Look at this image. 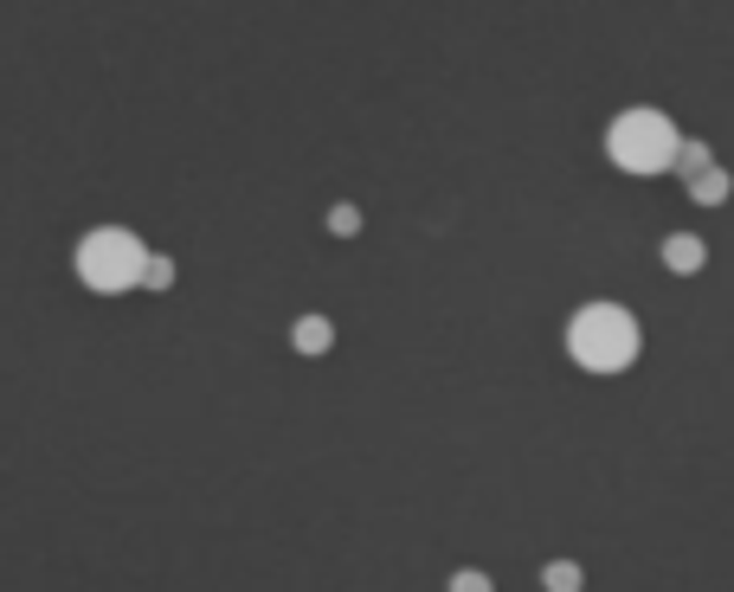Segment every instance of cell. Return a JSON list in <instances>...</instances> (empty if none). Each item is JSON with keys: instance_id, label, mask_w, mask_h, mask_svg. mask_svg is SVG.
<instances>
[{"instance_id": "6da1fadb", "label": "cell", "mask_w": 734, "mask_h": 592, "mask_svg": "<svg viewBox=\"0 0 734 592\" xmlns=\"http://www.w3.org/2000/svg\"><path fill=\"white\" fill-rule=\"evenodd\" d=\"M645 348V322L625 303H580L567 322V355L587 373H625Z\"/></svg>"}, {"instance_id": "7a4b0ae2", "label": "cell", "mask_w": 734, "mask_h": 592, "mask_svg": "<svg viewBox=\"0 0 734 592\" xmlns=\"http://www.w3.org/2000/svg\"><path fill=\"white\" fill-rule=\"evenodd\" d=\"M605 155H612V168H625V174H670L676 155H683V130H676L663 110L638 103V110H619V116H612Z\"/></svg>"}, {"instance_id": "3957f363", "label": "cell", "mask_w": 734, "mask_h": 592, "mask_svg": "<svg viewBox=\"0 0 734 592\" xmlns=\"http://www.w3.org/2000/svg\"><path fill=\"white\" fill-rule=\"evenodd\" d=\"M77 278L84 291L97 296H123V291H143L148 278V251L130 225H97L77 238Z\"/></svg>"}, {"instance_id": "277c9868", "label": "cell", "mask_w": 734, "mask_h": 592, "mask_svg": "<svg viewBox=\"0 0 734 592\" xmlns=\"http://www.w3.org/2000/svg\"><path fill=\"white\" fill-rule=\"evenodd\" d=\"M663 264H670L676 278H696V271L709 264V245H702L696 232H670V238H663Z\"/></svg>"}, {"instance_id": "5b68a950", "label": "cell", "mask_w": 734, "mask_h": 592, "mask_svg": "<svg viewBox=\"0 0 734 592\" xmlns=\"http://www.w3.org/2000/svg\"><path fill=\"white\" fill-rule=\"evenodd\" d=\"M335 348V322L329 316H296V355H329Z\"/></svg>"}, {"instance_id": "8992f818", "label": "cell", "mask_w": 734, "mask_h": 592, "mask_svg": "<svg viewBox=\"0 0 734 592\" xmlns=\"http://www.w3.org/2000/svg\"><path fill=\"white\" fill-rule=\"evenodd\" d=\"M689 194H696L702 207H722V200L734 194V181L722 174V168H709V174H696V181H689Z\"/></svg>"}, {"instance_id": "52a82bcc", "label": "cell", "mask_w": 734, "mask_h": 592, "mask_svg": "<svg viewBox=\"0 0 734 592\" xmlns=\"http://www.w3.org/2000/svg\"><path fill=\"white\" fill-rule=\"evenodd\" d=\"M541 587H548V592H580V587H587V574H580L574 560H554V567L541 574Z\"/></svg>"}, {"instance_id": "ba28073f", "label": "cell", "mask_w": 734, "mask_h": 592, "mask_svg": "<svg viewBox=\"0 0 734 592\" xmlns=\"http://www.w3.org/2000/svg\"><path fill=\"white\" fill-rule=\"evenodd\" d=\"M696 174H709V148L683 143V155H676V181H696Z\"/></svg>"}, {"instance_id": "9c48e42d", "label": "cell", "mask_w": 734, "mask_h": 592, "mask_svg": "<svg viewBox=\"0 0 734 592\" xmlns=\"http://www.w3.org/2000/svg\"><path fill=\"white\" fill-rule=\"evenodd\" d=\"M174 284V258H148V278H143V291H168Z\"/></svg>"}, {"instance_id": "30bf717a", "label": "cell", "mask_w": 734, "mask_h": 592, "mask_svg": "<svg viewBox=\"0 0 734 592\" xmlns=\"http://www.w3.org/2000/svg\"><path fill=\"white\" fill-rule=\"evenodd\" d=\"M329 232H335V238H355V232H362V213H355V207H335V213H329Z\"/></svg>"}, {"instance_id": "8fae6325", "label": "cell", "mask_w": 734, "mask_h": 592, "mask_svg": "<svg viewBox=\"0 0 734 592\" xmlns=\"http://www.w3.org/2000/svg\"><path fill=\"white\" fill-rule=\"evenodd\" d=\"M451 592H497V587H490V574L464 567V574H451Z\"/></svg>"}]
</instances>
